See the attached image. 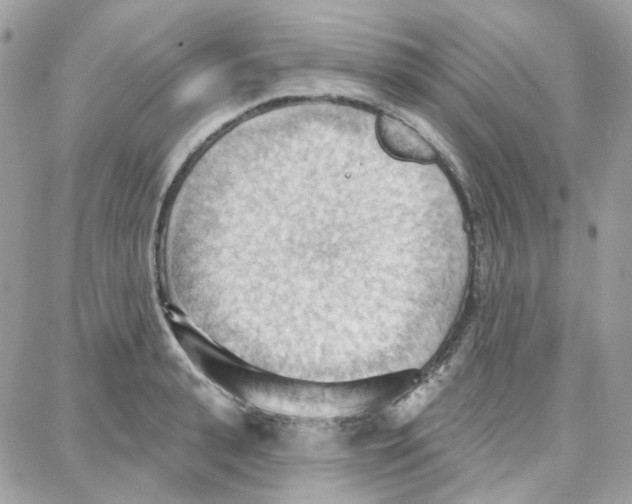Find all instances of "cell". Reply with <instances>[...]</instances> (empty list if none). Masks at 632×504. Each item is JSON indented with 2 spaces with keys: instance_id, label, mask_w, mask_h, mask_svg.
I'll return each instance as SVG.
<instances>
[{
  "instance_id": "1",
  "label": "cell",
  "mask_w": 632,
  "mask_h": 504,
  "mask_svg": "<svg viewBox=\"0 0 632 504\" xmlns=\"http://www.w3.org/2000/svg\"><path fill=\"white\" fill-rule=\"evenodd\" d=\"M376 132L381 146L398 159L417 163H431L437 159L434 146L400 118L381 115Z\"/></svg>"
}]
</instances>
